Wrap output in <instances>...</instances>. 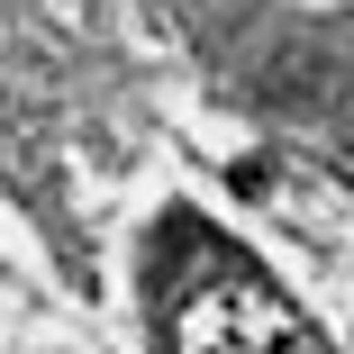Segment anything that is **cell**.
Masks as SVG:
<instances>
[{"label": "cell", "mask_w": 354, "mask_h": 354, "mask_svg": "<svg viewBox=\"0 0 354 354\" xmlns=\"http://www.w3.org/2000/svg\"><path fill=\"white\" fill-rule=\"evenodd\" d=\"M173 354H327V336L254 263L209 254V272H191L173 300Z\"/></svg>", "instance_id": "6da1fadb"}, {"label": "cell", "mask_w": 354, "mask_h": 354, "mask_svg": "<svg viewBox=\"0 0 354 354\" xmlns=\"http://www.w3.org/2000/svg\"><path fill=\"white\" fill-rule=\"evenodd\" d=\"M336 173H345V182H354V155H345V164H336Z\"/></svg>", "instance_id": "7a4b0ae2"}]
</instances>
